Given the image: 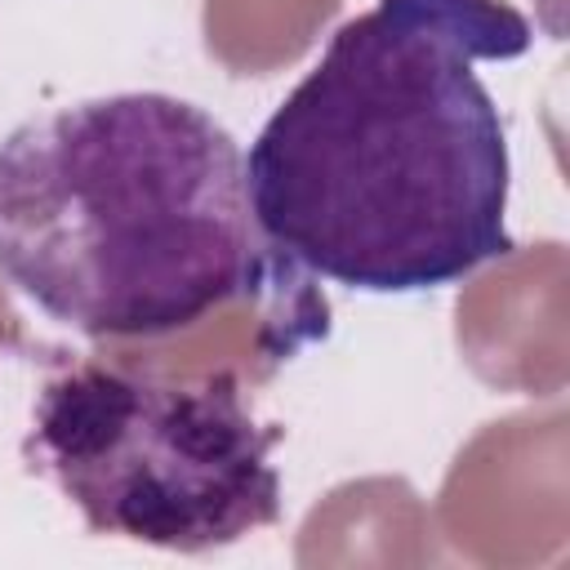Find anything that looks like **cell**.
Wrapping results in <instances>:
<instances>
[{
    "mask_svg": "<svg viewBox=\"0 0 570 570\" xmlns=\"http://www.w3.org/2000/svg\"><path fill=\"white\" fill-rule=\"evenodd\" d=\"M276 441L232 370L165 379L76 361L40 387L22 454L94 534L209 552L281 521Z\"/></svg>",
    "mask_w": 570,
    "mask_h": 570,
    "instance_id": "3957f363",
    "label": "cell"
},
{
    "mask_svg": "<svg viewBox=\"0 0 570 570\" xmlns=\"http://www.w3.org/2000/svg\"><path fill=\"white\" fill-rule=\"evenodd\" d=\"M0 276L85 338H160L285 285L245 156L196 102L107 94L0 142Z\"/></svg>",
    "mask_w": 570,
    "mask_h": 570,
    "instance_id": "7a4b0ae2",
    "label": "cell"
},
{
    "mask_svg": "<svg viewBox=\"0 0 570 570\" xmlns=\"http://www.w3.org/2000/svg\"><path fill=\"white\" fill-rule=\"evenodd\" d=\"M530 36L499 0L347 18L245 156L272 254L365 294L441 289L503 258L508 134L472 62L521 58Z\"/></svg>",
    "mask_w": 570,
    "mask_h": 570,
    "instance_id": "6da1fadb",
    "label": "cell"
}]
</instances>
